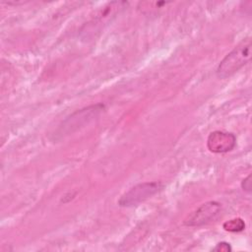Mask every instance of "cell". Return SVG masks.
I'll return each mask as SVG.
<instances>
[{
    "mask_svg": "<svg viewBox=\"0 0 252 252\" xmlns=\"http://www.w3.org/2000/svg\"><path fill=\"white\" fill-rule=\"evenodd\" d=\"M104 109L105 105L103 103H96L73 112L61 122L54 133L55 138L65 137L85 127V125H88L98 117Z\"/></svg>",
    "mask_w": 252,
    "mask_h": 252,
    "instance_id": "6da1fadb",
    "label": "cell"
},
{
    "mask_svg": "<svg viewBox=\"0 0 252 252\" xmlns=\"http://www.w3.org/2000/svg\"><path fill=\"white\" fill-rule=\"evenodd\" d=\"M250 38L243 39L240 43H238L220 62L216 70L217 76L220 79L228 78L236 73L243 66H245L250 61Z\"/></svg>",
    "mask_w": 252,
    "mask_h": 252,
    "instance_id": "7a4b0ae2",
    "label": "cell"
},
{
    "mask_svg": "<svg viewBox=\"0 0 252 252\" xmlns=\"http://www.w3.org/2000/svg\"><path fill=\"white\" fill-rule=\"evenodd\" d=\"M164 185L161 182H143L131 187L118 200V205L123 208L138 206L147 199L159 193Z\"/></svg>",
    "mask_w": 252,
    "mask_h": 252,
    "instance_id": "3957f363",
    "label": "cell"
},
{
    "mask_svg": "<svg viewBox=\"0 0 252 252\" xmlns=\"http://www.w3.org/2000/svg\"><path fill=\"white\" fill-rule=\"evenodd\" d=\"M221 212V204L217 201H209L202 204L184 220L187 226H201L214 220Z\"/></svg>",
    "mask_w": 252,
    "mask_h": 252,
    "instance_id": "277c9868",
    "label": "cell"
},
{
    "mask_svg": "<svg viewBox=\"0 0 252 252\" xmlns=\"http://www.w3.org/2000/svg\"><path fill=\"white\" fill-rule=\"evenodd\" d=\"M236 145L234 134L224 131H214L207 139V147L210 152L215 154H223L230 152Z\"/></svg>",
    "mask_w": 252,
    "mask_h": 252,
    "instance_id": "5b68a950",
    "label": "cell"
},
{
    "mask_svg": "<svg viewBox=\"0 0 252 252\" xmlns=\"http://www.w3.org/2000/svg\"><path fill=\"white\" fill-rule=\"evenodd\" d=\"M222 227L228 232H239L245 228V222L241 218H235L223 222Z\"/></svg>",
    "mask_w": 252,
    "mask_h": 252,
    "instance_id": "8992f818",
    "label": "cell"
},
{
    "mask_svg": "<svg viewBox=\"0 0 252 252\" xmlns=\"http://www.w3.org/2000/svg\"><path fill=\"white\" fill-rule=\"evenodd\" d=\"M214 251H218V252H230L231 251V246L228 242H225V241H221V242H219L214 248H213Z\"/></svg>",
    "mask_w": 252,
    "mask_h": 252,
    "instance_id": "52a82bcc",
    "label": "cell"
},
{
    "mask_svg": "<svg viewBox=\"0 0 252 252\" xmlns=\"http://www.w3.org/2000/svg\"><path fill=\"white\" fill-rule=\"evenodd\" d=\"M241 188L243 191L247 192V193H251V174H249L247 177H245L242 181H241Z\"/></svg>",
    "mask_w": 252,
    "mask_h": 252,
    "instance_id": "ba28073f",
    "label": "cell"
}]
</instances>
